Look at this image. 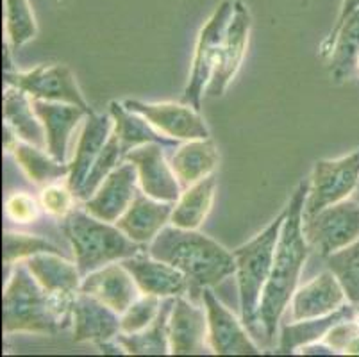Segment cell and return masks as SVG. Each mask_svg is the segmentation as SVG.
<instances>
[{"label":"cell","instance_id":"cell-1","mask_svg":"<svg viewBox=\"0 0 359 357\" xmlns=\"http://www.w3.org/2000/svg\"><path fill=\"white\" fill-rule=\"evenodd\" d=\"M309 181H302L286 206V218L277 243L273 267L259 304V325L264 342L272 343L285 311L299 286L300 274L311 247L304 236V202Z\"/></svg>","mask_w":359,"mask_h":357},{"label":"cell","instance_id":"cell-2","mask_svg":"<svg viewBox=\"0 0 359 357\" xmlns=\"http://www.w3.org/2000/svg\"><path fill=\"white\" fill-rule=\"evenodd\" d=\"M152 257L172 264L188 277L191 291L202 293L236 274L233 252L198 231L166 225L147 247Z\"/></svg>","mask_w":359,"mask_h":357},{"label":"cell","instance_id":"cell-3","mask_svg":"<svg viewBox=\"0 0 359 357\" xmlns=\"http://www.w3.org/2000/svg\"><path fill=\"white\" fill-rule=\"evenodd\" d=\"M75 295H50L40 286L27 264L16 263L2 299L4 332L57 334L72 325Z\"/></svg>","mask_w":359,"mask_h":357},{"label":"cell","instance_id":"cell-4","mask_svg":"<svg viewBox=\"0 0 359 357\" xmlns=\"http://www.w3.org/2000/svg\"><path fill=\"white\" fill-rule=\"evenodd\" d=\"M61 222L65 236L74 250L75 264L83 277L106 264L123 261L147 250L145 245L127 238L115 224L99 220L84 208H74Z\"/></svg>","mask_w":359,"mask_h":357},{"label":"cell","instance_id":"cell-5","mask_svg":"<svg viewBox=\"0 0 359 357\" xmlns=\"http://www.w3.org/2000/svg\"><path fill=\"white\" fill-rule=\"evenodd\" d=\"M286 211L288 209L285 208V211L280 213L276 220L270 222L269 227H264L256 238L233 250L234 261H236L234 275H236L238 295H240L241 322L252 336L263 334L259 325V304L263 299L264 286L269 283L270 271H272Z\"/></svg>","mask_w":359,"mask_h":357},{"label":"cell","instance_id":"cell-6","mask_svg":"<svg viewBox=\"0 0 359 357\" xmlns=\"http://www.w3.org/2000/svg\"><path fill=\"white\" fill-rule=\"evenodd\" d=\"M233 2L225 0L215 9L210 20L202 25L198 32L197 43H195L194 61H191V72L188 84L182 91L181 102L190 104L195 109L201 111L202 97L204 91L210 86L213 79L215 67H217L218 54H220L222 41H224L225 29L229 24L231 15H233Z\"/></svg>","mask_w":359,"mask_h":357},{"label":"cell","instance_id":"cell-7","mask_svg":"<svg viewBox=\"0 0 359 357\" xmlns=\"http://www.w3.org/2000/svg\"><path fill=\"white\" fill-rule=\"evenodd\" d=\"M359 184V150L338 159H320L313 166L304 202V218L351 198Z\"/></svg>","mask_w":359,"mask_h":357},{"label":"cell","instance_id":"cell-8","mask_svg":"<svg viewBox=\"0 0 359 357\" xmlns=\"http://www.w3.org/2000/svg\"><path fill=\"white\" fill-rule=\"evenodd\" d=\"M302 227L311 250L329 257L359 240V202L354 196L336 202L304 218Z\"/></svg>","mask_w":359,"mask_h":357},{"label":"cell","instance_id":"cell-9","mask_svg":"<svg viewBox=\"0 0 359 357\" xmlns=\"http://www.w3.org/2000/svg\"><path fill=\"white\" fill-rule=\"evenodd\" d=\"M4 83L6 86L20 88L31 98H41L48 102L74 104V106L83 107L88 113H93L77 86L75 75L65 65L36 67L29 72H6Z\"/></svg>","mask_w":359,"mask_h":357},{"label":"cell","instance_id":"cell-10","mask_svg":"<svg viewBox=\"0 0 359 357\" xmlns=\"http://www.w3.org/2000/svg\"><path fill=\"white\" fill-rule=\"evenodd\" d=\"M201 299L208 313V343L217 356H259L261 350L250 338L249 329L234 316L211 288L202 290Z\"/></svg>","mask_w":359,"mask_h":357},{"label":"cell","instance_id":"cell-11","mask_svg":"<svg viewBox=\"0 0 359 357\" xmlns=\"http://www.w3.org/2000/svg\"><path fill=\"white\" fill-rule=\"evenodd\" d=\"M233 4V15H231L229 24L225 29L213 79L205 90L210 97H222L225 93V90L233 83L234 75L240 70L245 54H247V47H249L252 16H250L249 8L241 0H234Z\"/></svg>","mask_w":359,"mask_h":357},{"label":"cell","instance_id":"cell-12","mask_svg":"<svg viewBox=\"0 0 359 357\" xmlns=\"http://www.w3.org/2000/svg\"><path fill=\"white\" fill-rule=\"evenodd\" d=\"M127 107L142 114L149 120L159 133L177 140V142H191L210 137V129L201 116V111L184 102H143L136 98L126 100Z\"/></svg>","mask_w":359,"mask_h":357},{"label":"cell","instance_id":"cell-13","mask_svg":"<svg viewBox=\"0 0 359 357\" xmlns=\"http://www.w3.org/2000/svg\"><path fill=\"white\" fill-rule=\"evenodd\" d=\"M165 145L161 143H147L130 150L126 161L133 163L138 172L140 189L145 195L161 202H175L181 196L182 188L175 177L174 168L166 161Z\"/></svg>","mask_w":359,"mask_h":357},{"label":"cell","instance_id":"cell-14","mask_svg":"<svg viewBox=\"0 0 359 357\" xmlns=\"http://www.w3.org/2000/svg\"><path fill=\"white\" fill-rule=\"evenodd\" d=\"M138 191L140 181L136 166L129 161H123L106 177V181L99 186L95 195L81 204L99 220L115 224L133 204Z\"/></svg>","mask_w":359,"mask_h":357},{"label":"cell","instance_id":"cell-15","mask_svg":"<svg viewBox=\"0 0 359 357\" xmlns=\"http://www.w3.org/2000/svg\"><path fill=\"white\" fill-rule=\"evenodd\" d=\"M168 339L172 356H202L208 343V313L186 297H175L168 320Z\"/></svg>","mask_w":359,"mask_h":357},{"label":"cell","instance_id":"cell-16","mask_svg":"<svg viewBox=\"0 0 359 357\" xmlns=\"http://www.w3.org/2000/svg\"><path fill=\"white\" fill-rule=\"evenodd\" d=\"M130 271L143 295H154L159 299L186 297L191 291L190 281L172 264L159 261L147 250L122 261Z\"/></svg>","mask_w":359,"mask_h":357},{"label":"cell","instance_id":"cell-17","mask_svg":"<svg viewBox=\"0 0 359 357\" xmlns=\"http://www.w3.org/2000/svg\"><path fill=\"white\" fill-rule=\"evenodd\" d=\"M72 325L75 343L113 342L122 332L120 314L99 299L79 290L72 304Z\"/></svg>","mask_w":359,"mask_h":357},{"label":"cell","instance_id":"cell-18","mask_svg":"<svg viewBox=\"0 0 359 357\" xmlns=\"http://www.w3.org/2000/svg\"><path fill=\"white\" fill-rule=\"evenodd\" d=\"M81 291L99 299L100 302L116 311L120 316L129 309L130 304L142 297V291H140L135 277L123 267L122 261L109 263L99 270L84 275Z\"/></svg>","mask_w":359,"mask_h":357},{"label":"cell","instance_id":"cell-19","mask_svg":"<svg viewBox=\"0 0 359 357\" xmlns=\"http://www.w3.org/2000/svg\"><path fill=\"white\" fill-rule=\"evenodd\" d=\"M347 302L348 300L344 286L339 284L336 275L327 268L293 293L292 302L288 306L290 320L300 322V320L325 316V314L334 313L336 309H339Z\"/></svg>","mask_w":359,"mask_h":357},{"label":"cell","instance_id":"cell-20","mask_svg":"<svg viewBox=\"0 0 359 357\" xmlns=\"http://www.w3.org/2000/svg\"><path fill=\"white\" fill-rule=\"evenodd\" d=\"M32 107L40 118L41 126L45 129V140H47V152L54 157L55 161L67 163L68 142L77 123L83 122L88 116V111L74 104L48 102L41 98H31Z\"/></svg>","mask_w":359,"mask_h":357},{"label":"cell","instance_id":"cell-21","mask_svg":"<svg viewBox=\"0 0 359 357\" xmlns=\"http://www.w3.org/2000/svg\"><path fill=\"white\" fill-rule=\"evenodd\" d=\"M172 211V202L156 201L140 189L133 204L115 222V225L127 238L147 247L168 225Z\"/></svg>","mask_w":359,"mask_h":357},{"label":"cell","instance_id":"cell-22","mask_svg":"<svg viewBox=\"0 0 359 357\" xmlns=\"http://www.w3.org/2000/svg\"><path fill=\"white\" fill-rule=\"evenodd\" d=\"M113 133V118L111 114H97L95 111L84 118V126L81 130L77 149L70 163V173L67 177L68 186L77 195L81 186L86 181L91 166L97 161L99 154Z\"/></svg>","mask_w":359,"mask_h":357},{"label":"cell","instance_id":"cell-23","mask_svg":"<svg viewBox=\"0 0 359 357\" xmlns=\"http://www.w3.org/2000/svg\"><path fill=\"white\" fill-rule=\"evenodd\" d=\"M220 163L218 149L211 137L191 140L175 147V152L170 159L175 177L182 189L197 184L205 177L213 175Z\"/></svg>","mask_w":359,"mask_h":357},{"label":"cell","instance_id":"cell-24","mask_svg":"<svg viewBox=\"0 0 359 357\" xmlns=\"http://www.w3.org/2000/svg\"><path fill=\"white\" fill-rule=\"evenodd\" d=\"M29 271L50 295H77L83 283V274L77 264L70 263L60 252H41L27 261Z\"/></svg>","mask_w":359,"mask_h":357},{"label":"cell","instance_id":"cell-25","mask_svg":"<svg viewBox=\"0 0 359 357\" xmlns=\"http://www.w3.org/2000/svg\"><path fill=\"white\" fill-rule=\"evenodd\" d=\"M109 114L113 118V134L118 140L126 156L130 150L147 145V143H161L165 147H179L177 140H172V137L159 133L145 116L130 111L123 102L120 104L113 100L109 104Z\"/></svg>","mask_w":359,"mask_h":357},{"label":"cell","instance_id":"cell-26","mask_svg":"<svg viewBox=\"0 0 359 357\" xmlns=\"http://www.w3.org/2000/svg\"><path fill=\"white\" fill-rule=\"evenodd\" d=\"M354 318H358L355 306L347 302L339 307V309H336L334 313L325 314V316L300 320V322H292L290 320L280 329L279 353H293L295 350L302 349V346L322 342L331 327H334L339 322H344V320Z\"/></svg>","mask_w":359,"mask_h":357},{"label":"cell","instance_id":"cell-27","mask_svg":"<svg viewBox=\"0 0 359 357\" xmlns=\"http://www.w3.org/2000/svg\"><path fill=\"white\" fill-rule=\"evenodd\" d=\"M4 123L16 134L20 142L47 150L45 129L32 107V100L24 90L6 86L4 91Z\"/></svg>","mask_w":359,"mask_h":357},{"label":"cell","instance_id":"cell-28","mask_svg":"<svg viewBox=\"0 0 359 357\" xmlns=\"http://www.w3.org/2000/svg\"><path fill=\"white\" fill-rule=\"evenodd\" d=\"M217 191V177L210 175L197 184L182 189L179 201L174 204L170 224L181 229L198 231L210 215Z\"/></svg>","mask_w":359,"mask_h":357},{"label":"cell","instance_id":"cell-29","mask_svg":"<svg viewBox=\"0 0 359 357\" xmlns=\"http://www.w3.org/2000/svg\"><path fill=\"white\" fill-rule=\"evenodd\" d=\"M174 300L175 297L163 299L159 314L147 329L135 334L120 332L116 336V342L123 346L126 353L129 356H166L170 353L168 320L172 307H174Z\"/></svg>","mask_w":359,"mask_h":357},{"label":"cell","instance_id":"cell-30","mask_svg":"<svg viewBox=\"0 0 359 357\" xmlns=\"http://www.w3.org/2000/svg\"><path fill=\"white\" fill-rule=\"evenodd\" d=\"M13 156H15L18 166L24 170L29 181L32 184L40 186V188H45L52 182L61 181V179H67L68 173H70L68 163L55 161L45 149L20 142V140L13 149Z\"/></svg>","mask_w":359,"mask_h":357},{"label":"cell","instance_id":"cell-31","mask_svg":"<svg viewBox=\"0 0 359 357\" xmlns=\"http://www.w3.org/2000/svg\"><path fill=\"white\" fill-rule=\"evenodd\" d=\"M359 55V9L352 13L334 38L329 55V68L336 83H344L354 77L355 59Z\"/></svg>","mask_w":359,"mask_h":357},{"label":"cell","instance_id":"cell-32","mask_svg":"<svg viewBox=\"0 0 359 357\" xmlns=\"http://www.w3.org/2000/svg\"><path fill=\"white\" fill-rule=\"evenodd\" d=\"M6 34L13 50H18L38 34L34 13L27 0H4Z\"/></svg>","mask_w":359,"mask_h":357},{"label":"cell","instance_id":"cell-33","mask_svg":"<svg viewBox=\"0 0 359 357\" xmlns=\"http://www.w3.org/2000/svg\"><path fill=\"white\" fill-rule=\"evenodd\" d=\"M123 161H126V154H123L122 147H120L115 134L111 133L109 140H107L102 152H100L99 157H97V161L93 163V166H91L90 173H88L86 177V181H84V184L81 186V189L77 191L75 198H77L79 202H84L88 201L90 196L95 195L99 186L106 181V177L109 175L116 166L122 165Z\"/></svg>","mask_w":359,"mask_h":357},{"label":"cell","instance_id":"cell-34","mask_svg":"<svg viewBox=\"0 0 359 357\" xmlns=\"http://www.w3.org/2000/svg\"><path fill=\"white\" fill-rule=\"evenodd\" d=\"M327 268L336 275L344 286L347 300L352 306H359V240L344 250L325 257Z\"/></svg>","mask_w":359,"mask_h":357},{"label":"cell","instance_id":"cell-35","mask_svg":"<svg viewBox=\"0 0 359 357\" xmlns=\"http://www.w3.org/2000/svg\"><path fill=\"white\" fill-rule=\"evenodd\" d=\"M41 252H60L50 241L38 238V236L24 234V232H4V264L8 268L16 263L27 261L29 257Z\"/></svg>","mask_w":359,"mask_h":357},{"label":"cell","instance_id":"cell-36","mask_svg":"<svg viewBox=\"0 0 359 357\" xmlns=\"http://www.w3.org/2000/svg\"><path fill=\"white\" fill-rule=\"evenodd\" d=\"M161 304H163V299H159V297L142 293V297L130 304L129 309L120 316L122 332L135 334V332H140V330L147 329V327L154 322L156 316L159 314Z\"/></svg>","mask_w":359,"mask_h":357},{"label":"cell","instance_id":"cell-37","mask_svg":"<svg viewBox=\"0 0 359 357\" xmlns=\"http://www.w3.org/2000/svg\"><path fill=\"white\" fill-rule=\"evenodd\" d=\"M74 201H77V198H75V193L72 191L68 182H65V184H60V181L52 182V184L45 186L41 189V209L47 215L54 216V218H61L63 220L65 216L74 209Z\"/></svg>","mask_w":359,"mask_h":357},{"label":"cell","instance_id":"cell-38","mask_svg":"<svg viewBox=\"0 0 359 357\" xmlns=\"http://www.w3.org/2000/svg\"><path fill=\"white\" fill-rule=\"evenodd\" d=\"M6 215L15 224H32L40 215L38 202L25 191H16L6 198Z\"/></svg>","mask_w":359,"mask_h":357},{"label":"cell","instance_id":"cell-39","mask_svg":"<svg viewBox=\"0 0 359 357\" xmlns=\"http://www.w3.org/2000/svg\"><path fill=\"white\" fill-rule=\"evenodd\" d=\"M358 334H359L358 318L344 320V322L336 323L334 327L329 329V332L325 334L322 343H325V345H327L334 353H345L348 343H351Z\"/></svg>","mask_w":359,"mask_h":357},{"label":"cell","instance_id":"cell-40","mask_svg":"<svg viewBox=\"0 0 359 357\" xmlns=\"http://www.w3.org/2000/svg\"><path fill=\"white\" fill-rule=\"evenodd\" d=\"M358 9H359V0H344V2H341L338 18H336L334 25H332L331 32H329L327 38L324 39V43L320 45V55H322V58H329V55H331L332 45H334V38H336V34H338L339 27H341L345 20H347L352 13L358 11Z\"/></svg>","mask_w":359,"mask_h":357},{"label":"cell","instance_id":"cell-41","mask_svg":"<svg viewBox=\"0 0 359 357\" xmlns=\"http://www.w3.org/2000/svg\"><path fill=\"white\" fill-rule=\"evenodd\" d=\"M345 353H347V356H359V334H358V336H355L354 339H352L351 343H348V346H347V350H345Z\"/></svg>","mask_w":359,"mask_h":357},{"label":"cell","instance_id":"cell-42","mask_svg":"<svg viewBox=\"0 0 359 357\" xmlns=\"http://www.w3.org/2000/svg\"><path fill=\"white\" fill-rule=\"evenodd\" d=\"M354 77H359V55L355 59V67H354Z\"/></svg>","mask_w":359,"mask_h":357},{"label":"cell","instance_id":"cell-43","mask_svg":"<svg viewBox=\"0 0 359 357\" xmlns=\"http://www.w3.org/2000/svg\"><path fill=\"white\" fill-rule=\"evenodd\" d=\"M355 198V201L359 202V184H358V188H355V191H354V195H352Z\"/></svg>","mask_w":359,"mask_h":357},{"label":"cell","instance_id":"cell-44","mask_svg":"<svg viewBox=\"0 0 359 357\" xmlns=\"http://www.w3.org/2000/svg\"><path fill=\"white\" fill-rule=\"evenodd\" d=\"M355 311H358V323H359V306L355 307Z\"/></svg>","mask_w":359,"mask_h":357}]
</instances>
